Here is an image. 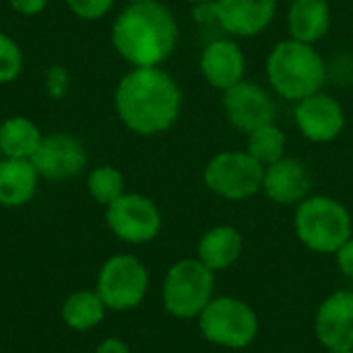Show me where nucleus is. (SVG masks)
Returning a JSON list of instances; mask_svg holds the SVG:
<instances>
[{
    "label": "nucleus",
    "mask_w": 353,
    "mask_h": 353,
    "mask_svg": "<svg viewBox=\"0 0 353 353\" xmlns=\"http://www.w3.org/2000/svg\"><path fill=\"white\" fill-rule=\"evenodd\" d=\"M114 105L128 130L141 137H155L172 128L178 120L182 93L163 68L137 66L120 79Z\"/></svg>",
    "instance_id": "nucleus-1"
},
{
    "label": "nucleus",
    "mask_w": 353,
    "mask_h": 353,
    "mask_svg": "<svg viewBox=\"0 0 353 353\" xmlns=\"http://www.w3.org/2000/svg\"><path fill=\"white\" fill-rule=\"evenodd\" d=\"M112 43L134 68L159 66L178 43L176 17L159 0L128 4L112 25Z\"/></svg>",
    "instance_id": "nucleus-2"
},
{
    "label": "nucleus",
    "mask_w": 353,
    "mask_h": 353,
    "mask_svg": "<svg viewBox=\"0 0 353 353\" xmlns=\"http://www.w3.org/2000/svg\"><path fill=\"white\" fill-rule=\"evenodd\" d=\"M267 79L281 97L300 101L323 89L327 66L312 43L283 39L267 58Z\"/></svg>",
    "instance_id": "nucleus-3"
},
{
    "label": "nucleus",
    "mask_w": 353,
    "mask_h": 353,
    "mask_svg": "<svg viewBox=\"0 0 353 353\" xmlns=\"http://www.w3.org/2000/svg\"><path fill=\"white\" fill-rule=\"evenodd\" d=\"M298 240L312 252L335 254L353 236V221L347 207L333 196H306L294 215Z\"/></svg>",
    "instance_id": "nucleus-4"
},
{
    "label": "nucleus",
    "mask_w": 353,
    "mask_h": 353,
    "mask_svg": "<svg viewBox=\"0 0 353 353\" xmlns=\"http://www.w3.org/2000/svg\"><path fill=\"white\" fill-rule=\"evenodd\" d=\"M215 273L196 256L174 263L161 285V302L168 314L180 321H196L215 298Z\"/></svg>",
    "instance_id": "nucleus-5"
},
{
    "label": "nucleus",
    "mask_w": 353,
    "mask_h": 353,
    "mask_svg": "<svg viewBox=\"0 0 353 353\" xmlns=\"http://www.w3.org/2000/svg\"><path fill=\"white\" fill-rule=\"evenodd\" d=\"M196 325L205 341L223 350H246L259 335L254 308L234 296L213 298L199 314Z\"/></svg>",
    "instance_id": "nucleus-6"
},
{
    "label": "nucleus",
    "mask_w": 353,
    "mask_h": 353,
    "mask_svg": "<svg viewBox=\"0 0 353 353\" xmlns=\"http://www.w3.org/2000/svg\"><path fill=\"white\" fill-rule=\"evenodd\" d=\"M95 292L99 294L108 310H134L147 298L149 271L139 256L114 254L99 267Z\"/></svg>",
    "instance_id": "nucleus-7"
},
{
    "label": "nucleus",
    "mask_w": 353,
    "mask_h": 353,
    "mask_svg": "<svg viewBox=\"0 0 353 353\" xmlns=\"http://www.w3.org/2000/svg\"><path fill=\"white\" fill-rule=\"evenodd\" d=\"M265 165L246 151L217 153L203 172L205 186L228 201H246L263 190Z\"/></svg>",
    "instance_id": "nucleus-8"
},
{
    "label": "nucleus",
    "mask_w": 353,
    "mask_h": 353,
    "mask_svg": "<svg viewBox=\"0 0 353 353\" xmlns=\"http://www.w3.org/2000/svg\"><path fill=\"white\" fill-rule=\"evenodd\" d=\"M108 230L126 244L153 242L163 225L159 207L145 194L124 192L118 201L105 207Z\"/></svg>",
    "instance_id": "nucleus-9"
},
{
    "label": "nucleus",
    "mask_w": 353,
    "mask_h": 353,
    "mask_svg": "<svg viewBox=\"0 0 353 353\" xmlns=\"http://www.w3.org/2000/svg\"><path fill=\"white\" fill-rule=\"evenodd\" d=\"M39 178L60 182L77 178L87 165V149L74 134L52 132L46 134L31 157Z\"/></svg>",
    "instance_id": "nucleus-10"
},
{
    "label": "nucleus",
    "mask_w": 353,
    "mask_h": 353,
    "mask_svg": "<svg viewBox=\"0 0 353 353\" xmlns=\"http://www.w3.org/2000/svg\"><path fill=\"white\" fill-rule=\"evenodd\" d=\"M316 341L327 352L353 350V290H339L327 296L314 316Z\"/></svg>",
    "instance_id": "nucleus-11"
},
{
    "label": "nucleus",
    "mask_w": 353,
    "mask_h": 353,
    "mask_svg": "<svg viewBox=\"0 0 353 353\" xmlns=\"http://www.w3.org/2000/svg\"><path fill=\"white\" fill-rule=\"evenodd\" d=\"M223 93L225 116L238 130L248 134L275 120V103L261 85L240 81Z\"/></svg>",
    "instance_id": "nucleus-12"
},
{
    "label": "nucleus",
    "mask_w": 353,
    "mask_h": 353,
    "mask_svg": "<svg viewBox=\"0 0 353 353\" xmlns=\"http://www.w3.org/2000/svg\"><path fill=\"white\" fill-rule=\"evenodd\" d=\"M294 118L298 130L312 143H331L341 134L345 126L341 103L321 91L300 99Z\"/></svg>",
    "instance_id": "nucleus-13"
},
{
    "label": "nucleus",
    "mask_w": 353,
    "mask_h": 353,
    "mask_svg": "<svg viewBox=\"0 0 353 353\" xmlns=\"http://www.w3.org/2000/svg\"><path fill=\"white\" fill-rule=\"evenodd\" d=\"M277 0H215L217 23L232 35L263 33L275 17Z\"/></svg>",
    "instance_id": "nucleus-14"
},
{
    "label": "nucleus",
    "mask_w": 353,
    "mask_h": 353,
    "mask_svg": "<svg viewBox=\"0 0 353 353\" xmlns=\"http://www.w3.org/2000/svg\"><path fill=\"white\" fill-rule=\"evenodd\" d=\"M263 192L277 205H300L310 192V174L296 157H281L265 168Z\"/></svg>",
    "instance_id": "nucleus-15"
},
{
    "label": "nucleus",
    "mask_w": 353,
    "mask_h": 353,
    "mask_svg": "<svg viewBox=\"0 0 353 353\" xmlns=\"http://www.w3.org/2000/svg\"><path fill=\"white\" fill-rule=\"evenodd\" d=\"M244 70L246 60L236 41L215 39L205 46L201 54V72L211 87L228 91L244 81Z\"/></svg>",
    "instance_id": "nucleus-16"
},
{
    "label": "nucleus",
    "mask_w": 353,
    "mask_h": 353,
    "mask_svg": "<svg viewBox=\"0 0 353 353\" xmlns=\"http://www.w3.org/2000/svg\"><path fill=\"white\" fill-rule=\"evenodd\" d=\"M244 248V238L234 225H215L207 230L196 244V259L213 273L234 267Z\"/></svg>",
    "instance_id": "nucleus-17"
},
{
    "label": "nucleus",
    "mask_w": 353,
    "mask_h": 353,
    "mask_svg": "<svg viewBox=\"0 0 353 353\" xmlns=\"http://www.w3.org/2000/svg\"><path fill=\"white\" fill-rule=\"evenodd\" d=\"M39 174L31 159H0V205L17 209L27 205L37 192Z\"/></svg>",
    "instance_id": "nucleus-18"
},
{
    "label": "nucleus",
    "mask_w": 353,
    "mask_h": 353,
    "mask_svg": "<svg viewBox=\"0 0 353 353\" xmlns=\"http://www.w3.org/2000/svg\"><path fill=\"white\" fill-rule=\"evenodd\" d=\"M288 27L292 39L314 43L323 39L331 27V8L327 0H292Z\"/></svg>",
    "instance_id": "nucleus-19"
},
{
    "label": "nucleus",
    "mask_w": 353,
    "mask_h": 353,
    "mask_svg": "<svg viewBox=\"0 0 353 353\" xmlns=\"http://www.w3.org/2000/svg\"><path fill=\"white\" fill-rule=\"evenodd\" d=\"M105 304L95 290H77L72 292L60 308L62 323L77 333H87L99 327L105 319Z\"/></svg>",
    "instance_id": "nucleus-20"
},
{
    "label": "nucleus",
    "mask_w": 353,
    "mask_h": 353,
    "mask_svg": "<svg viewBox=\"0 0 353 353\" xmlns=\"http://www.w3.org/2000/svg\"><path fill=\"white\" fill-rule=\"evenodd\" d=\"M43 134L25 116H12L0 124V153L12 159H31Z\"/></svg>",
    "instance_id": "nucleus-21"
},
{
    "label": "nucleus",
    "mask_w": 353,
    "mask_h": 353,
    "mask_svg": "<svg viewBox=\"0 0 353 353\" xmlns=\"http://www.w3.org/2000/svg\"><path fill=\"white\" fill-rule=\"evenodd\" d=\"M285 132L277 124H265L252 132H248V143H246V153L252 155L261 165H271L285 157Z\"/></svg>",
    "instance_id": "nucleus-22"
},
{
    "label": "nucleus",
    "mask_w": 353,
    "mask_h": 353,
    "mask_svg": "<svg viewBox=\"0 0 353 353\" xmlns=\"http://www.w3.org/2000/svg\"><path fill=\"white\" fill-rule=\"evenodd\" d=\"M126 184H124V176L118 168L114 165H99L95 170H91V174L87 176V190H89V196L108 207L112 205L114 201H118L126 190Z\"/></svg>",
    "instance_id": "nucleus-23"
},
{
    "label": "nucleus",
    "mask_w": 353,
    "mask_h": 353,
    "mask_svg": "<svg viewBox=\"0 0 353 353\" xmlns=\"http://www.w3.org/2000/svg\"><path fill=\"white\" fill-rule=\"evenodd\" d=\"M23 70V52L19 43L0 31V85L14 81Z\"/></svg>",
    "instance_id": "nucleus-24"
},
{
    "label": "nucleus",
    "mask_w": 353,
    "mask_h": 353,
    "mask_svg": "<svg viewBox=\"0 0 353 353\" xmlns=\"http://www.w3.org/2000/svg\"><path fill=\"white\" fill-rule=\"evenodd\" d=\"M70 12L83 21H97L110 12L114 0H66Z\"/></svg>",
    "instance_id": "nucleus-25"
},
{
    "label": "nucleus",
    "mask_w": 353,
    "mask_h": 353,
    "mask_svg": "<svg viewBox=\"0 0 353 353\" xmlns=\"http://www.w3.org/2000/svg\"><path fill=\"white\" fill-rule=\"evenodd\" d=\"M68 87H70V77H68L66 68L60 66V64L50 66L48 72H46V91H48V95L54 97V99H62L68 93Z\"/></svg>",
    "instance_id": "nucleus-26"
},
{
    "label": "nucleus",
    "mask_w": 353,
    "mask_h": 353,
    "mask_svg": "<svg viewBox=\"0 0 353 353\" xmlns=\"http://www.w3.org/2000/svg\"><path fill=\"white\" fill-rule=\"evenodd\" d=\"M335 261H337L339 271L347 279H353V236L335 252Z\"/></svg>",
    "instance_id": "nucleus-27"
},
{
    "label": "nucleus",
    "mask_w": 353,
    "mask_h": 353,
    "mask_svg": "<svg viewBox=\"0 0 353 353\" xmlns=\"http://www.w3.org/2000/svg\"><path fill=\"white\" fill-rule=\"evenodd\" d=\"M10 8L23 17H35L39 12H43V8L48 6V0H8Z\"/></svg>",
    "instance_id": "nucleus-28"
},
{
    "label": "nucleus",
    "mask_w": 353,
    "mask_h": 353,
    "mask_svg": "<svg viewBox=\"0 0 353 353\" xmlns=\"http://www.w3.org/2000/svg\"><path fill=\"white\" fill-rule=\"evenodd\" d=\"M95 353H130V347L118 337H108L97 345Z\"/></svg>",
    "instance_id": "nucleus-29"
},
{
    "label": "nucleus",
    "mask_w": 353,
    "mask_h": 353,
    "mask_svg": "<svg viewBox=\"0 0 353 353\" xmlns=\"http://www.w3.org/2000/svg\"><path fill=\"white\" fill-rule=\"evenodd\" d=\"M190 4H205V2H215V0H186Z\"/></svg>",
    "instance_id": "nucleus-30"
},
{
    "label": "nucleus",
    "mask_w": 353,
    "mask_h": 353,
    "mask_svg": "<svg viewBox=\"0 0 353 353\" xmlns=\"http://www.w3.org/2000/svg\"><path fill=\"white\" fill-rule=\"evenodd\" d=\"M128 4H137V2H155V0H126Z\"/></svg>",
    "instance_id": "nucleus-31"
},
{
    "label": "nucleus",
    "mask_w": 353,
    "mask_h": 353,
    "mask_svg": "<svg viewBox=\"0 0 353 353\" xmlns=\"http://www.w3.org/2000/svg\"><path fill=\"white\" fill-rule=\"evenodd\" d=\"M327 353H353V350L352 352H327Z\"/></svg>",
    "instance_id": "nucleus-32"
}]
</instances>
